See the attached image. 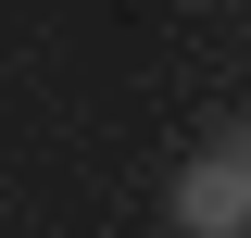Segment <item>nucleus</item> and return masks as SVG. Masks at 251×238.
Returning <instances> with one entry per match:
<instances>
[{"instance_id": "obj_1", "label": "nucleus", "mask_w": 251, "mask_h": 238, "mask_svg": "<svg viewBox=\"0 0 251 238\" xmlns=\"http://www.w3.org/2000/svg\"><path fill=\"white\" fill-rule=\"evenodd\" d=\"M176 238H251V138H214L176 163Z\"/></svg>"}]
</instances>
